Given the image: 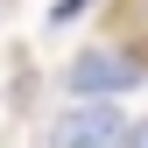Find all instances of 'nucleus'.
Segmentation results:
<instances>
[{"instance_id":"obj_1","label":"nucleus","mask_w":148,"mask_h":148,"mask_svg":"<svg viewBox=\"0 0 148 148\" xmlns=\"http://www.w3.org/2000/svg\"><path fill=\"white\" fill-rule=\"evenodd\" d=\"M148 78L141 57H127V49H85V57L64 64V92L71 99H120V92H134Z\"/></svg>"},{"instance_id":"obj_2","label":"nucleus","mask_w":148,"mask_h":148,"mask_svg":"<svg viewBox=\"0 0 148 148\" xmlns=\"http://www.w3.org/2000/svg\"><path fill=\"white\" fill-rule=\"evenodd\" d=\"M127 141V113L113 99H71L49 120V148H120Z\"/></svg>"},{"instance_id":"obj_3","label":"nucleus","mask_w":148,"mask_h":148,"mask_svg":"<svg viewBox=\"0 0 148 148\" xmlns=\"http://www.w3.org/2000/svg\"><path fill=\"white\" fill-rule=\"evenodd\" d=\"M120 148H148V113H141L134 127H127V141H120Z\"/></svg>"},{"instance_id":"obj_4","label":"nucleus","mask_w":148,"mask_h":148,"mask_svg":"<svg viewBox=\"0 0 148 148\" xmlns=\"http://www.w3.org/2000/svg\"><path fill=\"white\" fill-rule=\"evenodd\" d=\"M78 7H92V0H57V21H71Z\"/></svg>"}]
</instances>
